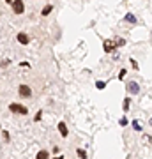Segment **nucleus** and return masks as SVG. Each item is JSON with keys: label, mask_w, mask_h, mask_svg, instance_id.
Wrapping results in <instances>:
<instances>
[{"label": "nucleus", "mask_w": 152, "mask_h": 159, "mask_svg": "<svg viewBox=\"0 0 152 159\" xmlns=\"http://www.w3.org/2000/svg\"><path fill=\"white\" fill-rule=\"evenodd\" d=\"M35 159H50V152L48 150H39L37 156H35Z\"/></svg>", "instance_id": "obj_8"}, {"label": "nucleus", "mask_w": 152, "mask_h": 159, "mask_svg": "<svg viewBox=\"0 0 152 159\" xmlns=\"http://www.w3.org/2000/svg\"><path fill=\"white\" fill-rule=\"evenodd\" d=\"M96 87L99 89V90H103V89L106 87V81H96Z\"/></svg>", "instance_id": "obj_12"}, {"label": "nucleus", "mask_w": 152, "mask_h": 159, "mask_svg": "<svg viewBox=\"0 0 152 159\" xmlns=\"http://www.w3.org/2000/svg\"><path fill=\"white\" fill-rule=\"evenodd\" d=\"M51 11H53V6H50V4H48V6L43 7V11H41V16H48Z\"/></svg>", "instance_id": "obj_9"}, {"label": "nucleus", "mask_w": 152, "mask_h": 159, "mask_svg": "<svg viewBox=\"0 0 152 159\" xmlns=\"http://www.w3.org/2000/svg\"><path fill=\"white\" fill-rule=\"evenodd\" d=\"M115 44H117V48H118V46H124L126 41L124 39H117V41H115Z\"/></svg>", "instance_id": "obj_15"}, {"label": "nucleus", "mask_w": 152, "mask_h": 159, "mask_svg": "<svg viewBox=\"0 0 152 159\" xmlns=\"http://www.w3.org/2000/svg\"><path fill=\"white\" fill-rule=\"evenodd\" d=\"M129 62H131V66H133V69H138V62H136L135 58H131Z\"/></svg>", "instance_id": "obj_16"}, {"label": "nucleus", "mask_w": 152, "mask_h": 159, "mask_svg": "<svg viewBox=\"0 0 152 159\" xmlns=\"http://www.w3.org/2000/svg\"><path fill=\"white\" fill-rule=\"evenodd\" d=\"M129 104H131V99H129V97H126V99H124V104H122L124 111H127V110H129Z\"/></svg>", "instance_id": "obj_11"}, {"label": "nucleus", "mask_w": 152, "mask_h": 159, "mask_svg": "<svg viewBox=\"0 0 152 159\" xmlns=\"http://www.w3.org/2000/svg\"><path fill=\"white\" fill-rule=\"evenodd\" d=\"M150 125H152V119H150Z\"/></svg>", "instance_id": "obj_24"}, {"label": "nucleus", "mask_w": 152, "mask_h": 159, "mask_svg": "<svg viewBox=\"0 0 152 159\" xmlns=\"http://www.w3.org/2000/svg\"><path fill=\"white\" fill-rule=\"evenodd\" d=\"M78 156H80L81 159H87V152H85L83 148H78Z\"/></svg>", "instance_id": "obj_13"}, {"label": "nucleus", "mask_w": 152, "mask_h": 159, "mask_svg": "<svg viewBox=\"0 0 152 159\" xmlns=\"http://www.w3.org/2000/svg\"><path fill=\"white\" fill-rule=\"evenodd\" d=\"M4 140H6V142H9V133H7V131L4 133Z\"/></svg>", "instance_id": "obj_21"}, {"label": "nucleus", "mask_w": 152, "mask_h": 159, "mask_svg": "<svg viewBox=\"0 0 152 159\" xmlns=\"http://www.w3.org/2000/svg\"><path fill=\"white\" fill-rule=\"evenodd\" d=\"M16 39L20 44H28L30 43V37H28V34H25V32H20V34L16 35Z\"/></svg>", "instance_id": "obj_6"}, {"label": "nucleus", "mask_w": 152, "mask_h": 159, "mask_svg": "<svg viewBox=\"0 0 152 159\" xmlns=\"http://www.w3.org/2000/svg\"><path fill=\"white\" fill-rule=\"evenodd\" d=\"M11 7H12V12L14 14H23L25 12V2L23 0H12Z\"/></svg>", "instance_id": "obj_2"}, {"label": "nucleus", "mask_w": 152, "mask_h": 159, "mask_svg": "<svg viewBox=\"0 0 152 159\" xmlns=\"http://www.w3.org/2000/svg\"><path fill=\"white\" fill-rule=\"evenodd\" d=\"M133 125H135V129H136V131H140V129H141V127H140V124H138V122H133Z\"/></svg>", "instance_id": "obj_17"}, {"label": "nucleus", "mask_w": 152, "mask_h": 159, "mask_svg": "<svg viewBox=\"0 0 152 159\" xmlns=\"http://www.w3.org/2000/svg\"><path fill=\"white\" fill-rule=\"evenodd\" d=\"M55 159H64V157H60V156H58V157H55Z\"/></svg>", "instance_id": "obj_22"}, {"label": "nucleus", "mask_w": 152, "mask_h": 159, "mask_svg": "<svg viewBox=\"0 0 152 159\" xmlns=\"http://www.w3.org/2000/svg\"><path fill=\"white\" fill-rule=\"evenodd\" d=\"M124 76H126V69H122V71H120V76H118V78L122 80V78H124Z\"/></svg>", "instance_id": "obj_20"}, {"label": "nucleus", "mask_w": 152, "mask_h": 159, "mask_svg": "<svg viewBox=\"0 0 152 159\" xmlns=\"http://www.w3.org/2000/svg\"><path fill=\"white\" fill-rule=\"evenodd\" d=\"M126 89H127V92H129V94H133V96H136V94L140 92V85H138L136 81H129V83L126 85Z\"/></svg>", "instance_id": "obj_5"}, {"label": "nucleus", "mask_w": 152, "mask_h": 159, "mask_svg": "<svg viewBox=\"0 0 152 159\" xmlns=\"http://www.w3.org/2000/svg\"><path fill=\"white\" fill-rule=\"evenodd\" d=\"M58 131H60V134H62L64 138L69 134V133H67V125L64 124V122H58Z\"/></svg>", "instance_id": "obj_7"}, {"label": "nucleus", "mask_w": 152, "mask_h": 159, "mask_svg": "<svg viewBox=\"0 0 152 159\" xmlns=\"http://www.w3.org/2000/svg\"><path fill=\"white\" fill-rule=\"evenodd\" d=\"M103 48H104L106 53H113L115 48H117V44H115V41H112V39H104L103 41Z\"/></svg>", "instance_id": "obj_4"}, {"label": "nucleus", "mask_w": 152, "mask_h": 159, "mask_svg": "<svg viewBox=\"0 0 152 159\" xmlns=\"http://www.w3.org/2000/svg\"><path fill=\"white\" fill-rule=\"evenodd\" d=\"M9 66V60H2V67H7Z\"/></svg>", "instance_id": "obj_19"}, {"label": "nucleus", "mask_w": 152, "mask_h": 159, "mask_svg": "<svg viewBox=\"0 0 152 159\" xmlns=\"http://www.w3.org/2000/svg\"><path fill=\"white\" fill-rule=\"evenodd\" d=\"M9 110H11L12 113H18V115H27L28 113V108L23 106V104H20V102H11V104H9Z\"/></svg>", "instance_id": "obj_1"}, {"label": "nucleus", "mask_w": 152, "mask_h": 159, "mask_svg": "<svg viewBox=\"0 0 152 159\" xmlns=\"http://www.w3.org/2000/svg\"><path fill=\"white\" fill-rule=\"evenodd\" d=\"M0 127H2V125H0Z\"/></svg>", "instance_id": "obj_25"}, {"label": "nucleus", "mask_w": 152, "mask_h": 159, "mask_svg": "<svg viewBox=\"0 0 152 159\" xmlns=\"http://www.w3.org/2000/svg\"><path fill=\"white\" fill-rule=\"evenodd\" d=\"M41 117H43V111H41V110H39V111H37V113H35V122H39V120H41Z\"/></svg>", "instance_id": "obj_14"}, {"label": "nucleus", "mask_w": 152, "mask_h": 159, "mask_svg": "<svg viewBox=\"0 0 152 159\" xmlns=\"http://www.w3.org/2000/svg\"><path fill=\"white\" fill-rule=\"evenodd\" d=\"M124 20H126L127 23H136V16H135V14H131V12H127V14H126Z\"/></svg>", "instance_id": "obj_10"}, {"label": "nucleus", "mask_w": 152, "mask_h": 159, "mask_svg": "<svg viewBox=\"0 0 152 159\" xmlns=\"http://www.w3.org/2000/svg\"><path fill=\"white\" fill-rule=\"evenodd\" d=\"M120 125H127V119H120Z\"/></svg>", "instance_id": "obj_18"}, {"label": "nucleus", "mask_w": 152, "mask_h": 159, "mask_svg": "<svg viewBox=\"0 0 152 159\" xmlns=\"http://www.w3.org/2000/svg\"><path fill=\"white\" fill-rule=\"evenodd\" d=\"M18 96L23 97V99H30L32 97V89L28 85H20L18 87Z\"/></svg>", "instance_id": "obj_3"}, {"label": "nucleus", "mask_w": 152, "mask_h": 159, "mask_svg": "<svg viewBox=\"0 0 152 159\" xmlns=\"http://www.w3.org/2000/svg\"><path fill=\"white\" fill-rule=\"evenodd\" d=\"M6 2H9V4H11V2H12V0H6Z\"/></svg>", "instance_id": "obj_23"}]
</instances>
